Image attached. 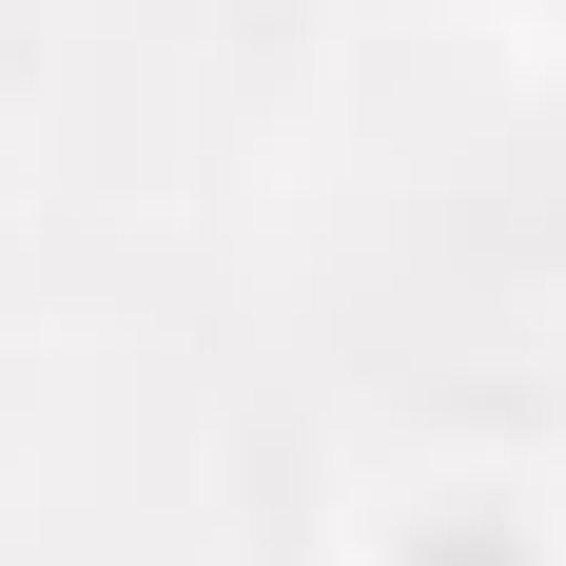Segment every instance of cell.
Masks as SVG:
<instances>
[{"label":"cell","mask_w":566,"mask_h":566,"mask_svg":"<svg viewBox=\"0 0 566 566\" xmlns=\"http://www.w3.org/2000/svg\"><path fill=\"white\" fill-rule=\"evenodd\" d=\"M391 566H547V547H527V527L509 509H430V527H410V547Z\"/></svg>","instance_id":"cell-1"}]
</instances>
